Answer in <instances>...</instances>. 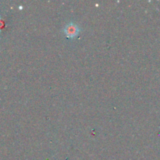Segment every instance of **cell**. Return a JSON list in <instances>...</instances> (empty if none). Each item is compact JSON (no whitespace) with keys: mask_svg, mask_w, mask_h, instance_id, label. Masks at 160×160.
<instances>
[{"mask_svg":"<svg viewBox=\"0 0 160 160\" xmlns=\"http://www.w3.org/2000/svg\"><path fill=\"white\" fill-rule=\"evenodd\" d=\"M63 32L68 38H74L80 33V28L73 23H70L63 28Z\"/></svg>","mask_w":160,"mask_h":160,"instance_id":"cell-1","label":"cell"}]
</instances>
